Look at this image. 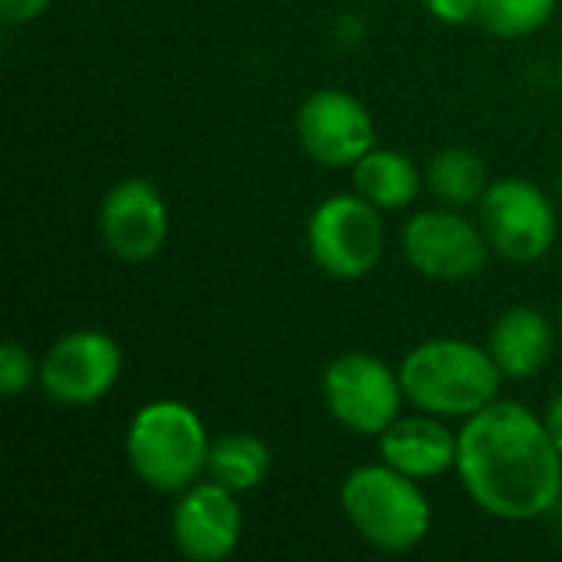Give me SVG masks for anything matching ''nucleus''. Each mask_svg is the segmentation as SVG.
<instances>
[{
  "label": "nucleus",
  "mask_w": 562,
  "mask_h": 562,
  "mask_svg": "<svg viewBox=\"0 0 562 562\" xmlns=\"http://www.w3.org/2000/svg\"><path fill=\"white\" fill-rule=\"evenodd\" d=\"M454 474L464 494L504 524L540 520L562 497V451L543 415L510 398L464 418Z\"/></svg>",
  "instance_id": "f257e3e1"
},
{
  "label": "nucleus",
  "mask_w": 562,
  "mask_h": 562,
  "mask_svg": "<svg viewBox=\"0 0 562 562\" xmlns=\"http://www.w3.org/2000/svg\"><path fill=\"white\" fill-rule=\"evenodd\" d=\"M408 405L445 422L471 418L501 398L504 372L487 346L438 336L418 342L398 366Z\"/></svg>",
  "instance_id": "f03ea898"
},
{
  "label": "nucleus",
  "mask_w": 562,
  "mask_h": 562,
  "mask_svg": "<svg viewBox=\"0 0 562 562\" xmlns=\"http://www.w3.org/2000/svg\"><path fill=\"white\" fill-rule=\"evenodd\" d=\"M211 435L201 415L181 398L145 402L125 428L132 474L158 494H181L207 477Z\"/></svg>",
  "instance_id": "7ed1b4c3"
},
{
  "label": "nucleus",
  "mask_w": 562,
  "mask_h": 562,
  "mask_svg": "<svg viewBox=\"0 0 562 562\" xmlns=\"http://www.w3.org/2000/svg\"><path fill=\"white\" fill-rule=\"evenodd\" d=\"M339 504L352 530L379 553H408L431 533L435 514L422 481L392 464H359L339 487Z\"/></svg>",
  "instance_id": "20e7f679"
},
{
  "label": "nucleus",
  "mask_w": 562,
  "mask_h": 562,
  "mask_svg": "<svg viewBox=\"0 0 562 562\" xmlns=\"http://www.w3.org/2000/svg\"><path fill=\"white\" fill-rule=\"evenodd\" d=\"M306 250L333 280L349 283L369 277L385 254L382 207L366 201L359 191L329 194L306 221Z\"/></svg>",
  "instance_id": "39448f33"
},
{
  "label": "nucleus",
  "mask_w": 562,
  "mask_h": 562,
  "mask_svg": "<svg viewBox=\"0 0 562 562\" xmlns=\"http://www.w3.org/2000/svg\"><path fill=\"white\" fill-rule=\"evenodd\" d=\"M323 402L336 425L379 438L405 408L402 375L372 352H342L323 372Z\"/></svg>",
  "instance_id": "423d86ee"
},
{
  "label": "nucleus",
  "mask_w": 562,
  "mask_h": 562,
  "mask_svg": "<svg viewBox=\"0 0 562 562\" xmlns=\"http://www.w3.org/2000/svg\"><path fill=\"white\" fill-rule=\"evenodd\" d=\"M477 224L491 250L510 263L543 260L557 244V207L550 194L527 178L491 181L477 204Z\"/></svg>",
  "instance_id": "0eeeda50"
},
{
  "label": "nucleus",
  "mask_w": 562,
  "mask_h": 562,
  "mask_svg": "<svg viewBox=\"0 0 562 562\" xmlns=\"http://www.w3.org/2000/svg\"><path fill=\"white\" fill-rule=\"evenodd\" d=\"M402 250L415 273L438 283L474 280L491 257L481 224L448 204L412 214L402 231Z\"/></svg>",
  "instance_id": "6e6552de"
},
{
  "label": "nucleus",
  "mask_w": 562,
  "mask_h": 562,
  "mask_svg": "<svg viewBox=\"0 0 562 562\" xmlns=\"http://www.w3.org/2000/svg\"><path fill=\"white\" fill-rule=\"evenodd\" d=\"M119 342L102 329H72L43 352L36 385L63 408H89L119 385Z\"/></svg>",
  "instance_id": "1a4fd4ad"
},
{
  "label": "nucleus",
  "mask_w": 562,
  "mask_h": 562,
  "mask_svg": "<svg viewBox=\"0 0 562 562\" xmlns=\"http://www.w3.org/2000/svg\"><path fill=\"white\" fill-rule=\"evenodd\" d=\"M296 138L316 165L352 168L375 148V122L352 92L329 86L303 99L296 112Z\"/></svg>",
  "instance_id": "9d476101"
},
{
  "label": "nucleus",
  "mask_w": 562,
  "mask_h": 562,
  "mask_svg": "<svg viewBox=\"0 0 562 562\" xmlns=\"http://www.w3.org/2000/svg\"><path fill=\"white\" fill-rule=\"evenodd\" d=\"M168 204L145 178L112 184L99 204V234L105 250L122 263H145L161 254L168 240Z\"/></svg>",
  "instance_id": "9b49d317"
},
{
  "label": "nucleus",
  "mask_w": 562,
  "mask_h": 562,
  "mask_svg": "<svg viewBox=\"0 0 562 562\" xmlns=\"http://www.w3.org/2000/svg\"><path fill=\"white\" fill-rule=\"evenodd\" d=\"M240 494L217 481H198L178 494L171 510V543L191 562H224L234 557L244 533Z\"/></svg>",
  "instance_id": "f8f14e48"
},
{
  "label": "nucleus",
  "mask_w": 562,
  "mask_h": 562,
  "mask_svg": "<svg viewBox=\"0 0 562 562\" xmlns=\"http://www.w3.org/2000/svg\"><path fill=\"white\" fill-rule=\"evenodd\" d=\"M379 454L385 464L415 481H435L458 464V431L428 412L398 415L379 435Z\"/></svg>",
  "instance_id": "ddd939ff"
},
{
  "label": "nucleus",
  "mask_w": 562,
  "mask_h": 562,
  "mask_svg": "<svg viewBox=\"0 0 562 562\" xmlns=\"http://www.w3.org/2000/svg\"><path fill=\"white\" fill-rule=\"evenodd\" d=\"M553 346H557V329L550 316L537 306H510L507 313L497 316L487 336V349L497 369L504 372V379L514 382L540 375L553 359Z\"/></svg>",
  "instance_id": "4468645a"
},
{
  "label": "nucleus",
  "mask_w": 562,
  "mask_h": 562,
  "mask_svg": "<svg viewBox=\"0 0 562 562\" xmlns=\"http://www.w3.org/2000/svg\"><path fill=\"white\" fill-rule=\"evenodd\" d=\"M352 188L382 211H402L422 194L418 165L395 148H372L352 165Z\"/></svg>",
  "instance_id": "2eb2a0df"
},
{
  "label": "nucleus",
  "mask_w": 562,
  "mask_h": 562,
  "mask_svg": "<svg viewBox=\"0 0 562 562\" xmlns=\"http://www.w3.org/2000/svg\"><path fill=\"white\" fill-rule=\"evenodd\" d=\"M270 464L273 458L263 438L250 431H224L211 441L207 477L234 494H250L267 481Z\"/></svg>",
  "instance_id": "dca6fc26"
},
{
  "label": "nucleus",
  "mask_w": 562,
  "mask_h": 562,
  "mask_svg": "<svg viewBox=\"0 0 562 562\" xmlns=\"http://www.w3.org/2000/svg\"><path fill=\"white\" fill-rule=\"evenodd\" d=\"M425 184L448 207L481 204L484 191L491 188L484 158L468 151V148H445V151H438L428 161V168H425Z\"/></svg>",
  "instance_id": "f3484780"
},
{
  "label": "nucleus",
  "mask_w": 562,
  "mask_h": 562,
  "mask_svg": "<svg viewBox=\"0 0 562 562\" xmlns=\"http://www.w3.org/2000/svg\"><path fill=\"white\" fill-rule=\"evenodd\" d=\"M560 0H481L477 23L501 40H520L543 30Z\"/></svg>",
  "instance_id": "a211bd4d"
},
{
  "label": "nucleus",
  "mask_w": 562,
  "mask_h": 562,
  "mask_svg": "<svg viewBox=\"0 0 562 562\" xmlns=\"http://www.w3.org/2000/svg\"><path fill=\"white\" fill-rule=\"evenodd\" d=\"M36 382H40V362H33L26 346H20L13 339L3 342L0 346V392L7 398H16L26 389H33Z\"/></svg>",
  "instance_id": "6ab92c4d"
},
{
  "label": "nucleus",
  "mask_w": 562,
  "mask_h": 562,
  "mask_svg": "<svg viewBox=\"0 0 562 562\" xmlns=\"http://www.w3.org/2000/svg\"><path fill=\"white\" fill-rule=\"evenodd\" d=\"M425 10L448 26H464L471 20H477L481 0H425Z\"/></svg>",
  "instance_id": "aec40b11"
},
{
  "label": "nucleus",
  "mask_w": 562,
  "mask_h": 562,
  "mask_svg": "<svg viewBox=\"0 0 562 562\" xmlns=\"http://www.w3.org/2000/svg\"><path fill=\"white\" fill-rule=\"evenodd\" d=\"M53 0H0V16L7 23H30L49 10Z\"/></svg>",
  "instance_id": "412c9836"
},
{
  "label": "nucleus",
  "mask_w": 562,
  "mask_h": 562,
  "mask_svg": "<svg viewBox=\"0 0 562 562\" xmlns=\"http://www.w3.org/2000/svg\"><path fill=\"white\" fill-rule=\"evenodd\" d=\"M543 425H547V431L553 435L557 448L562 451V389L550 398V405H547V412H543Z\"/></svg>",
  "instance_id": "4be33fe9"
},
{
  "label": "nucleus",
  "mask_w": 562,
  "mask_h": 562,
  "mask_svg": "<svg viewBox=\"0 0 562 562\" xmlns=\"http://www.w3.org/2000/svg\"><path fill=\"white\" fill-rule=\"evenodd\" d=\"M560 201H562V168H560Z\"/></svg>",
  "instance_id": "5701e85b"
},
{
  "label": "nucleus",
  "mask_w": 562,
  "mask_h": 562,
  "mask_svg": "<svg viewBox=\"0 0 562 562\" xmlns=\"http://www.w3.org/2000/svg\"><path fill=\"white\" fill-rule=\"evenodd\" d=\"M560 339H562V313H560Z\"/></svg>",
  "instance_id": "b1692460"
},
{
  "label": "nucleus",
  "mask_w": 562,
  "mask_h": 562,
  "mask_svg": "<svg viewBox=\"0 0 562 562\" xmlns=\"http://www.w3.org/2000/svg\"><path fill=\"white\" fill-rule=\"evenodd\" d=\"M560 82H562V63H560Z\"/></svg>",
  "instance_id": "393cba45"
}]
</instances>
